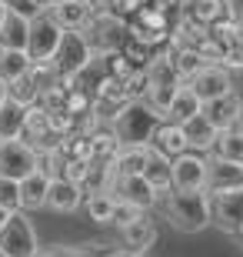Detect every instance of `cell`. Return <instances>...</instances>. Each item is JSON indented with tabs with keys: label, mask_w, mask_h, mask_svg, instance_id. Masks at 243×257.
Wrapping results in <instances>:
<instances>
[{
	"label": "cell",
	"mask_w": 243,
	"mask_h": 257,
	"mask_svg": "<svg viewBox=\"0 0 243 257\" xmlns=\"http://www.w3.org/2000/svg\"><path fill=\"white\" fill-rule=\"evenodd\" d=\"M160 210L170 220V227H177L180 234H200L210 227V197L206 191H177L170 187L160 197Z\"/></svg>",
	"instance_id": "6da1fadb"
},
{
	"label": "cell",
	"mask_w": 243,
	"mask_h": 257,
	"mask_svg": "<svg viewBox=\"0 0 243 257\" xmlns=\"http://www.w3.org/2000/svg\"><path fill=\"white\" fill-rule=\"evenodd\" d=\"M160 120H163V114L150 110L143 100H130L107 120V127L117 134L120 144H150V134L157 131Z\"/></svg>",
	"instance_id": "7a4b0ae2"
},
{
	"label": "cell",
	"mask_w": 243,
	"mask_h": 257,
	"mask_svg": "<svg viewBox=\"0 0 243 257\" xmlns=\"http://www.w3.org/2000/svg\"><path fill=\"white\" fill-rule=\"evenodd\" d=\"M206 197H210V224L220 234L240 237L243 234V184L206 191Z\"/></svg>",
	"instance_id": "3957f363"
},
{
	"label": "cell",
	"mask_w": 243,
	"mask_h": 257,
	"mask_svg": "<svg viewBox=\"0 0 243 257\" xmlns=\"http://www.w3.org/2000/svg\"><path fill=\"white\" fill-rule=\"evenodd\" d=\"M87 44L97 57H107V54H117V50L127 44V20L110 14V10H97L90 27L84 30Z\"/></svg>",
	"instance_id": "277c9868"
},
{
	"label": "cell",
	"mask_w": 243,
	"mask_h": 257,
	"mask_svg": "<svg viewBox=\"0 0 243 257\" xmlns=\"http://www.w3.org/2000/svg\"><path fill=\"white\" fill-rule=\"evenodd\" d=\"M60 37H64V27L54 20L50 10L30 14V20H27V57L30 60H50L54 50L60 47Z\"/></svg>",
	"instance_id": "5b68a950"
},
{
	"label": "cell",
	"mask_w": 243,
	"mask_h": 257,
	"mask_svg": "<svg viewBox=\"0 0 243 257\" xmlns=\"http://www.w3.org/2000/svg\"><path fill=\"white\" fill-rule=\"evenodd\" d=\"M0 250L7 257H34L40 250L37 227L27 220L24 210H14L7 217V224L0 227Z\"/></svg>",
	"instance_id": "8992f818"
},
{
	"label": "cell",
	"mask_w": 243,
	"mask_h": 257,
	"mask_svg": "<svg viewBox=\"0 0 243 257\" xmlns=\"http://www.w3.org/2000/svg\"><path fill=\"white\" fill-rule=\"evenodd\" d=\"M40 167V154L20 137H0V177L20 181Z\"/></svg>",
	"instance_id": "52a82bcc"
},
{
	"label": "cell",
	"mask_w": 243,
	"mask_h": 257,
	"mask_svg": "<svg viewBox=\"0 0 243 257\" xmlns=\"http://www.w3.org/2000/svg\"><path fill=\"white\" fill-rule=\"evenodd\" d=\"M94 57H97V54L90 50V44H87V37L80 34V30H64L60 47L54 50L50 64H54L57 74H74V77H77Z\"/></svg>",
	"instance_id": "ba28073f"
},
{
	"label": "cell",
	"mask_w": 243,
	"mask_h": 257,
	"mask_svg": "<svg viewBox=\"0 0 243 257\" xmlns=\"http://www.w3.org/2000/svg\"><path fill=\"white\" fill-rule=\"evenodd\" d=\"M170 177L177 191H206V154L187 151L170 161Z\"/></svg>",
	"instance_id": "9c48e42d"
},
{
	"label": "cell",
	"mask_w": 243,
	"mask_h": 257,
	"mask_svg": "<svg viewBox=\"0 0 243 257\" xmlns=\"http://www.w3.org/2000/svg\"><path fill=\"white\" fill-rule=\"evenodd\" d=\"M187 87L206 104V100H216V97L230 94V90H233V77H230V70H226L223 64H203L187 80Z\"/></svg>",
	"instance_id": "30bf717a"
},
{
	"label": "cell",
	"mask_w": 243,
	"mask_h": 257,
	"mask_svg": "<svg viewBox=\"0 0 243 257\" xmlns=\"http://www.w3.org/2000/svg\"><path fill=\"white\" fill-rule=\"evenodd\" d=\"M110 194L117 200H127V204H133V207H140V210H153L160 204L157 191L143 181V174H113Z\"/></svg>",
	"instance_id": "8fae6325"
},
{
	"label": "cell",
	"mask_w": 243,
	"mask_h": 257,
	"mask_svg": "<svg viewBox=\"0 0 243 257\" xmlns=\"http://www.w3.org/2000/svg\"><path fill=\"white\" fill-rule=\"evenodd\" d=\"M203 117L216 127V131H230V127L243 124V97L236 94V90H230V94L216 97V100H206Z\"/></svg>",
	"instance_id": "7c38bea8"
},
{
	"label": "cell",
	"mask_w": 243,
	"mask_h": 257,
	"mask_svg": "<svg viewBox=\"0 0 243 257\" xmlns=\"http://www.w3.org/2000/svg\"><path fill=\"white\" fill-rule=\"evenodd\" d=\"M157 237H160V227H157V220H153V214H150V210H143L133 224H127V227L120 230L123 250H133V254H140V257L147 254L153 244H157Z\"/></svg>",
	"instance_id": "4fadbf2b"
},
{
	"label": "cell",
	"mask_w": 243,
	"mask_h": 257,
	"mask_svg": "<svg viewBox=\"0 0 243 257\" xmlns=\"http://www.w3.org/2000/svg\"><path fill=\"white\" fill-rule=\"evenodd\" d=\"M97 10L100 7H97L94 0H60V4L50 7V14H54V20L64 30H80V34H84V30L90 27V20H94Z\"/></svg>",
	"instance_id": "5bb4252c"
},
{
	"label": "cell",
	"mask_w": 243,
	"mask_h": 257,
	"mask_svg": "<svg viewBox=\"0 0 243 257\" xmlns=\"http://www.w3.org/2000/svg\"><path fill=\"white\" fill-rule=\"evenodd\" d=\"M20 187V207L24 214H34V210H47V191H50V177L44 171H30L27 177H20L17 181Z\"/></svg>",
	"instance_id": "9a60e30c"
},
{
	"label": "cell",
	"mask_w": 243,
	"mask_h": 257,
	"mask_svg": "<svg viewBox=\"0 0 243 257\" xmlns=\"http://www.w3.org/2000/svg\"><path fill=\"white\" fill-rule=\"evenodd\" d=\"M80 204H84L80 184H70V181H64V177H50L47 210H54V214H74Z\"/></svg>",
	"instance_id": "2e32d148"
},
{
	"label": "cell",
	"mask_w": 243,
	"mask_h": 257,
	"mask_svg": "<svg viewBox=\"0 0 243 257\" xmlns=\"http://www.w3.org/2000/svg\"><path fill=\"white\" fill-rule=\"evenodd\" d=\"M150 147L163 157H180V154H187V137H183V127L173 124V120H160L157 131L150 134Z\"/></svg>",
	"instance_id": "e0dca14e"
},
{
	"label": "cell",
	"mask_w": 243,
	"mask_h": 257,
	"mask_svg": "<svg viewBox=\"0 0 243 257\" xmlns=\"http://www.w3.org/2000/svg\"><path fill=\"white\" fill-rule=\"evenodd\" d=\"M27 14L7 7L0 17V50H27Z\"/></svg>",
	"instance_id": "ac0fdd59"
},
{
	"label": "cell",
	"mask_w": 243,
	"mask_h": 257,
	"mask_svg": "<svg viewBox=\"0 0 243 257\" xmlns=\"http://www.w3.org/2000/svg\"><path fill=\"white\" fill-rule=\"evenodd\" d=\"M233 184H243V164L240 161H223V157H210V154H206V191L233 187Z\"/></svg>",
	"instance_id": "d6986e66"
},
{
	"label": "cell",
	"mask_w": 243,
	"mask_h": 257,
	"mask_svg": "<svg viewBox=\"0 0 243 257\" xmlns=\"http://www.w3.org/2000/svg\"><path fill=\"white\" fill-rule=\"evenodd\" d=\"M180 127H183V137H187V151L210 154V147H213V141H216V127L203 117V110L193 114L190 120H183Z\"/></svg>",
	"instance_id": "ffe728a7"
},
{
	"label": "cell",
	"mask_w": 243,
	"mask_h": 257,
	"mask_svg": "<svg viewBox=\"0 0 243 257\" xmlns=\"http://www.w3.org/2000/svg\"><path fill=\"white\" fill-rule=\"evenodd\" d=\"M203 110V100L190 90L187 84H180L177 87V94L170 97V104H167V110H163V117L167 120H173V124H183V120H190L193 114H200Z\"/></svg>",
	"instance_id": "44dd1931"
},
{
	"label": "cell",
	"mask_w": 243,
	"mask_h": 257,
	"mask_svg": "<svg viewBox=\"0 0 243 257\" xmlns=\"http://www.w3.org/2000/svg\"><path fill=\"white\" fill-rule=\"evenodd\" d=\"M143 181L157 191V197H163V194L173 187V177H170V157H163V154H157L153 147H150L147 167H143Z\"/></svg>",
	"instance_id": "7402d4cb"
},
{
	"label": "cell",
	"mask_w": 243,
	"mask_h": 257,
	"mask_svg": "<svg viewBox=\"0 0 243 257\" xmlns=\"http://www.w3.org/2000/svg\"><path fill=\"white\" fill-rule=\"evenodd\" d=\"M150 157V144H120V151L113 157V171L117 174H143Z\"/></svg>",
	"instance_id": "603a6c76"
},
{
	"label": "cell",
	"mask_w": 243,
	"mask_h": 257,
	"mask_svg": "<svg viewBox=\"0 0 243 257\" xmlns=\"http://www.w3.org/2000/svg\"><path fill=\"white\" fill-rule=\"evenodd\" d=\"M183 17H190L200 27H210L220 17H226V4L223 0H190V7L183 10Z\"/></svg>",
	"instance_id": "cb8c5ba5"
},
{
	"label": "cell",
	"mask_w": 243,
	"mask_h": 257,
	"mask_svg": "<svg viewBox=\"0 0 243 257\" xmlns=\"http://www.w3.org/2000/svg\"><path fill=\"white\" fill-rule=\"evenodd\" d=\"M24 114H27V107L17 104L14 97H7V100L0 104V137H20V131H24Z\"/></svg>",
	"instance_id": "d4e9b609"
},
{
	"label": "cell",
	"mask_w": 243,
	"mask_h": 257,
	"mask_svg": "<svg viewBox=\"0 0 243 257\" xmlns=\"http://www.w3.org/2000/svg\"><path fill=\"white\" fill-rule=\"evenodd\" d=\"M90 151H94V161H103V164H113L117 151H120V141L110 127H97L90 134Z\"/></svg>",
	"instance_id": "484cf974"
},
{
	"label": "cell",
	"mask_w": 243,
	"mask_h": 257,
	"mask_svg": "<svg viewBox=\"0 0 243 257\" xmlns=\"http://www.w3.org/2000/svg\"><path fill=\"white\" fill-rule=\"evenodd\" d=\"M84 207H87V217L107 227V220H110V210H113V194L103 191V194H87L84 197Z\"/></svg>",
	"instance_id": "4316f807"
},
{
	"label": "cell",
	"mask_w": 243,
	"mask_h": 257,
	"mask_svg": "<svg viewBox=\"0 0 243 257\" xmlns=\"http://www.w3.org/2000/svg\"><path fill=\"white\" fill-rule=\"evenodd\" d=\"M27 67H30L27 50H0V80L10 84L14 77L27 74Z\"/></svg>",
	"instance_id": "83f0119b"
},
{
	"label": "cell",
	"mask_w": 243,
	"mask_h": 257,
	"mask_svg": "<svg viewBox=\"0 0 243 257\" xmlns=\"http://www.w3.org/2000/svg\"><path fill=\"white\" fill-rule=\"evenodd\" d=\"M193 50H196V57L203 60V64H223V57H226V44H220L210 30L193 44Z\"/></svg>",
	"instance_id": "f1b7e54d"
},
{
	"label": "cell",
	"mask_w": 243,
	"mask_h": 257,
	"mask_svg": "<svg viewBox=\"0 0 243 257\" xmlns=\"http://www.w3.org/2000/svg\"><path fill=\"white\" fill-rule=\"evenodd\" d=\"M140 214H143L140 207H133V204H127V200H117V197H113V210H110V220H107V227L123 230L127 224H133V220L140 217Z\"/></svg>",
	"instance_id": "f546056e"
},
{
	"label": "cell",
	"mask_w": 243,
	"mask_h": 257,
	"mask_svg": "<svg viewBox=\"0 0 243 257\" xmlns=\"http://www.w3.org/2000/svg\"><path fill=\"white\" fill-rule=\"evenodd\" d=\"M27 77L34 80V87H37V90H47V87L57 80V70H54V64H50V60H30Z\"/></svg>",
	"instance_id": "4dcf8cb0"
},
{
	"label": "cell",
	"mask_w": 243,
	"mask_h": 257,
	"mask_svg": "<svg viewBox=\"0 0 243 257\" xmlns=\"http://www.w3.org/2000/svg\"><path fill=\"white\" fill-rule=\"evenodd\" d=\"M210 34H213L220 44H226V47H233V44H240V40H243V30L236 27L230 17H220L216 24H210Z\"/></svg>",
	"instance_id": "1f68e13d"
},
{
	"label": "cell",
	"mask_w": 243,
	"mask_h": 257,
	"mask_svg": "<svg viewBox=\"0 0 243 257\" xmlns=\"http://www.w3.org/2000/svg\"><path fill=\"white\" fill-rule=\"evenodd\" d=\"M47 124L57 137H67V134H77V117L67 114V110H50L47 114Z\"/></svg>",
	"instance_id": "d6a6232c"
},
{
	"label": "cell",
	"mask_w": 243,
	"mask_h": 257,
	"mask_svg": "<svg viewBox=\"0 0 243 257\" xmlns=\"http://www.w3.org/2000/svg\"><path fill=\"white\" fill-rule=\"evenodd\" d=\"M103 64H107V74L117 77V80H127V77H130L133 70H137V67H133L130 60L123 57V50H117V54H107V57H103Z\"/></svg>",
	"instance_id": "836d02e7"
},
{
	"label": "cell",
	"mask_w": 243,
	"mask_h": 257,
	"mask_svg": "<svg viewBox=\"0 0 243 257\" xmlns=\"http://www.w3.org/2000/svg\"><path fill=\"white\" fill-rule=\"evenodd\" d=\"M64 110L67 114H90V94L87 90H80V87H74V90H67V100H64Z\"/></svg>",
	"instance_id": "e575fe53"
},
{
	"label": "cell",
	"mask_w": 243,
	"mask_h": 257,
	"mask_svg": "<svg viewBox=\"0 0 243 257\" xmlns=\"http://www.w3.org/2000/svg\"><path fill=\"white\" fill-rule=\"evenodd\" d=\"M120 50H123V57L130 60L133 67H147L150 60H153V50L143 47V44H137V40H130V37H127V44H123Z\"/></svg>",
	"instance_id": "d590c367"
},
{
	"label": "cell",
	"mask_w": 243,
	"mask_h": 257,
	"mask_svg": "<svg viewBox=\"0 0 243 257\" xmlns=\"http://www.w3.org/2000/svg\"><path fill=\"white\" fill-rule=\"evenodd\" d=\"M0 207H7V210L20 207V187L10 177H0Z\"/></svg>",
	"instance_id": "8d00e7d4"
},
{
	"label": "cell",
	"mask_w": 243,
	"mask_h": 257,
	"mask_svg": "<svg viewBox=\"0 0 243 257\" xmlns=\"http://www.w3.org/2000/svg\"><path fill=\"white\" fill-rule=\"evenodd\" d=\"M107 247L103 244H84V247H67V257H103Z\"/></svg>",
	"instance_id": "74e56055"
},
{
	"label": "cell",
	"mask_w": 243,
	"mask_h": 257,
	"mask_svg": "<svg viewBox=\"0 0 243 257\" xmlns=\"http://www.w3.org/2000/svg\"><path fill=\"white\" fill-rule=\"evenodd\" d=\"M223 4H226V17L243 30V0H223Z\"/></svg>",
	"instance_id": "f35d334b"
},
{
	"label": "cell",
	"mask_w": 243,
	"mask_h": 257,
	"mask_svg": "<svg viewBox=\"0 0 243 257\" xmlns=\"http://www.w3.org/2000/svg\"><path fill=\"white\" fill-rule=\"evenodd\" d=\"M34 257H67V247H64V244H54V247H40Z\"/></svg>",
	"instance_id": "ab89813d"
},
{
	"label": "cell",
	"mask_w": 243,
	"mask_h": 257,
	"mask_svg": "<svg viewBox=\"0 0 243 257\" xmlns=\"http://www.w3.org/2000/svg\"><path fill=\"white\" fill-rule=\"evenodd\" d=\"M150 4L157 10H163V14H173V10H177V0H150Z\"/></svg>",
	"instance_id": "60d3db41"
},
{
	"label": "cell",
	"mask_w": 243,
	"mask_h": 257,
	"mask_svg": "<svg viewBox=\"0 0 243 257\" xmlns=\"http://www.w3.org/2000/svg\"><path fill=\"white\" fill-rule=\"evenodd\" d=\"M30 4H34L37 10H50L54 4H60V0H30Z\"/></svg>",
	"instance_id": "b9f144b4"
},
{
	"label": "cell",
	"mask_w": 243,
	"mask_h": 257,
	"mask_svg": "<svg viewBox=\"0 0 243 257\" xmlns=\"http://www.w3.org/2000/svg\"><path fill=\"white\" fill-rule=\"evenodd\" d=\"M103 257H140V254H133V250H107Z\"/></svg>",
	"instance_id": "7bdbcfd3"
},
{
	"label": "cell",
	"mask_w": 243,
	"mask_h": 257,
	"mask_svg": "<svg viewBox=\"0 0 243 257\" xmlns=\"http://www.w3.org/2000/svg\"><path fill=\"white\" fill-rule=\"evenodd\" d=\"M10 214H14V210H7V207H0V227H4V224H7V217Z\"/></svg>",
	"instance_id": "ee69618b"
},
{
	"label": "cell",
	"mask_w": 243,
	"mask_h": 257,
	"mask_svg": "<svg viewBox=\"0 0 243 257\" xmlns=\"http://www.w3.org/2000/svg\"><path fill=\"white\" fill-rule=\"evenodd\" d=\"M7 100V80H0V104Z\"/></svg>",
	"instance_id": "f6af8a7d"
},
{
	"label": "cell",
	"mask_w": 243,
	"mask_h": 257,
	"mask_svg": "<svg viewBox=\"0 0 243 257\" xmlns=\"http://www.w3.org/2000/svg\"><path fill=\"white\" fill-rule=\"evenodd\" d=\"M187 7H190V0H177V10H180V14H183Z\"/></svg>",
	"instance_id": "bcb514c9"
},
{
	"label": "cell",
	"mask_w": 243,
	"mask_h": 257,
	"mask_svg": "<svg viewBox=\"0 0 243 257\" xmlns=\"http://www.w3.org/2000/svg\"><path fill=\"white\" fill-rule=\"evenodd\" d=\"M94 4H97V7H100V10H103V7H107V0H94Z\"/></svg>",
	"instance_id": "7dc6e473"
},
{
	"label": "cell",
	"mask_w": 243,
	"mask_h": 257,
	"mask_svg": "<svg viewBox=\"0 0 243 257\" xmlns=\"http://www.w3.org/2000/svg\"><path fill=\"white\" fill-rule=\"evenodd\" d=\"M4 10H7V4H4V0H0V17H4Z\"/></svg>",
	"instance_id": "c3c4849f"
},
{
	"label": "cell",
	"mask_w": 243,
	"mask_h": 257,
	"mask_svg": "<svg viewBox=\"0 0 243 257\" xmlns=\"http://www.w3.org/2000/svg\"><path fill=\"white\" fill-rule=\"evenodd\" d=\"M0 257H7V254H4V250H0Z\"/></svg>",
	"instance_id": "681fc988"
},
{
	"label": "cell",
	"mask_w": 243,
	"mask_h": 257,
	"mask_svg": "<svg viewBox=\"0 0 243 257\" xmlns=\"http://www.w3.org/2000/svg\"><path fill=\"white\" fill-rule=\"evenodd\" d=\"M240 47H243V40H240Z\"/></svg>",
	"instance_id": "f907efd6"
},
{
	"label": "cell",
	"mask_w": 243,
	"mask_h": 257,
	"mask_svg": "<svg viewBox=\"0 0 243 257\" xmlns=\"http://www.w3.org/2000/svg\"><path fill=\"white\" fill-rule=\"evenodd\" d=\"M240 237H243V234H240Z\"/></svg>",
	"instance_id": "816d5d0a"
}]
</instances>
